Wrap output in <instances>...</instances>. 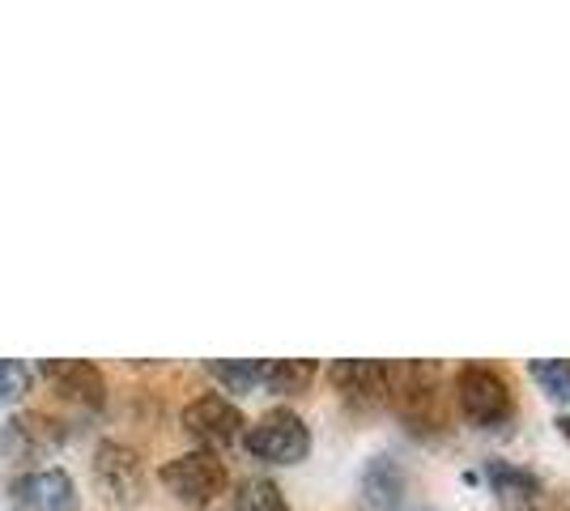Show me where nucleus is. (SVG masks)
Wrapping results in <instances>:
<instances>
[{"label": "nucleus", "instance_id": "nucleus-9", "mask_svg": "<svg viewBox=\"0 0 570 511\" xmlns=\"http://www.w3.org/2000/svg\"><path fill=\"white\" fill-rule=\"evenodd\" d=\"M48 375L56 392L69 401V405H81V410H98L107 401V384H102V371L95 363H81V358H69V363H43L39 366Z\"/></svg>", "mask_w": 570, "mask_h": 511}, {"label": "nucleus", "instance_id": "nucleus-2", "mask_svg": "<svg viewBox=\"0 0 570 511\" xmlns=\"http://www.w3.org/2000/svg\"><path fill=\"white\" fill-rule=\"evenodd\" d=\"M243 448L264 464H298L307 461L311 452V431L303 417L282 405V410H268L264 417H256L243 431Z\"/></svg>", "mask_w": 570, "mask_h": 511}, {"label": "nucleus", "instance_id": "nucleus-17", "mask_svg": "<svg viewBox=\"0 0 570 511\" xmlns=\"http://www.w3.org/2000/svg\"><path fill=\"white\" fill-rule=\"evenodd\" d=\"M553 426H558V431H562V435L570 439V417H558V422H553Z\"/></svg>", "mask_w": 570, "mask_h": 511}, {"label": "nucleus", "instance_id": "nucleus-16", "mask_svg": "<svg viewBox=\"0 0 570 511\" xmlns=\"http://www.w3.org/2000/svg\"><path fill=\"white\" fill-rule=\"evenodd\" d=\"M532 380L546 384L549 396L567 401L570 396V363L567 358H549V363H532Z\"/></svg>", "mask_w": 570, "mask_h": 511}, {"label": "nucleus", "instance_id": "nucleus-3", "mask_svg": "<svg viewBox=\"0 0 570 511\" xmlns=\"http://www.w3.org/2000/svg\"><path fill=\"white\" fill-rule=\"evenodd\" d=\"M163 487L179 503H188V508H209L217 494H226L230 473H226V464H222L217 452L196 448V452H184V456L163 464Z\"/></svg>", "mask_w": 570, "mask_h": 511}, {"label": "nucleus", "instance_id": "nucleus-10", "mask_svg": "<svg viewBox=\"0 0 570 511\" xmlns=\"http://www.w3.org/2000/svg\"><path fill=\"white\" fill-rule=\"evenodd\" d=\"M362 499L375 511H401L404 499V469L392 456H375L362 469Z\"/></svg>", "mask_w": 570, "mask_h": 511}, {"label": "nucleus", "instance_id": "nucleus-14", "mask_svg": "<svg viewBox=\"0 0 570 511\" xmlns=\"http://www.w3.org/2000/svg\"><path fill=\"white\" fill-rule=\"evenodd\" d=\"M261 371L264 363H222V358H214L209 363V375H214L217 384H226V392H256L261 389Z\"/></svg>", "mask_w": 570, "mask_h": 511}, {"label": "nucleus", "instance_id": "nucleus-4", "mask_svg": "<svg viewBox=\"0 0 570 511\" xmlns=\"http://www.w3.org/2000/svg\"><path fill=\"white\" fill-rule=\"evenodd\" d=\"M69 439V426L56 422L51 414H13L0 426V456L9 464H35L48 461L51 452H60V443Z\"/></svg>", "mask_w": 570, "mask_h": 511}, {"label": "nucleus", "instance_id": "nucleus-13", "mask_svg": "<svg viewBox=\"0 0 570 511\" xmlns=\"http://www.w3.org/2000/svg\"><path fill=\"white\" fill-rule=\"evenodd\" d=\"M230 511H289V503H285V494L277 482H268V478H247V482L235 490V508Z\"/></svg>", "mask_w": 570, "mask_h": 511}, {"label": "nucleus", "instance_id": "nucleus-6", "mask_svg": "<svg viewBox=\"0 0 570 511\" xmlns=\"http://www.w3.org/2000/svg\"><path fill=\"white\" fill-rule=\"evenodd\" d=\"M95 482L98 490L116 503V508H132V503H141L145 494V469H141V456L132 452V448H124V443H98L95 452Z\"/></svg>", "mask_w": 570, "mask_h": 511}, {"label": "nucleus", "instance_id": "nucleus-12", "mask_svg": "<svg viewBox=\"0 0 570 511\" xmlns=\"http://www.w3.org/2000/svg\"><path fill=\"white\" fill-rule=\"evenodd\" d=\"M485 478H490V487L499 490L502 499H523V503H532V499L541 494V478L528 473V469H515V464L490 461L485 464Z\"/></svg>", "mask_w": 570, "mask_h": 511}, {"label": "nucleus", "instance_id": "nucleus-8", "mask_svg": "<svg viewBox=\"0 0 570 511\" xmlns=\"http://www.w3.org/2000/svg\"><path fill=\"white\" fill-rule=\"evenodd\" d=\"M328 380L341 396H350L357 405H375V401H387V392H392V366L375 363V358H341L333 363Z\"/></svg>", "mask_w": 570, "mask_h": 511}, {"label": "nucleus", "instance_id": "nucleus-1", "mask_svg": "<svg viewBox=\"0 0 570 511\" xmlns=\"http://www.w3.org/2000/svg\"><path fill=\"white\" fill-rule=\"evenodd\" d=\"M455 401L476 426H502L515 414V396H511L507 375L485 363H469L455 371Z\"/></svg>", "mask_w": 570, "mask_h": 511}, {"label": "nucleus", "instance_id": "nucleus-7", "mask_svg": "<svg viewBox=\"0 0 570 511\" xmlns=\"http://www.w3.org/2000/svg\"><path fill=\"white\" fill-rule=\"evenodd\" d=\"M9 499L18 511H81V494L65 469H30L9 487Z\"/></svg>", "mask_w": 570, "mask_h": 511}, {"label": "nucleus", "instance_id": "nucleus-5", "mask_svg": "<svg viewBox=\"0 0 570 511\" xmlns=\"http://www.w3.org/2000/svg\"><path fill=\"white\" fill-rule=\"evenodd\" d=\"M184 431H188L200 448L217 452V448L243 439L247 417H243V410H238L235 401H226V396H217V392H205V396H196L191 405H184Z\"/></svg>", "mask_w": 570, "mask_h": 511}, {"label": "nucleus", "instance_id": "nucleus-11", "mask_svg": "<svg viewBox=\"0 0 570 511\" xmlns=\"http://www.w3.org/2000/svg\"><path fill=\"white\" fill-rule=\"evenodd\" d=\"M315 380V363L311 358H268L261 371V389L294 396V392H307V384Z\"/></svg>", "mask_w": 570, "mask_h": 511}, {"label": "nucleus", "instance_id": "nucleus-15", "mask_svg": "<svg viewBox=\"0 0 570 511\" xmlns=\"http://www.w3.org/2000/svg\"><path fill=\"white\" fill-rule=\"evenodd\" d=\"M30 384H35V366L22 358H0V405L22 401Z\"/></svg>", "mask_w": 570, "mask_h": 511}]
</instances>
